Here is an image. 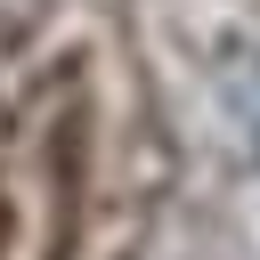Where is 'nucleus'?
Here are the masks:
<instances>
[{
    "instance_id": "nucleus-1",
    "label": "nucleus",
    "mask_w": 260,
    "mask_h": 260,
    "mask_svg": "<svg viewBox=\"0 0 260 260\" xmlns=\"http://www.w3.org/2000/svg\"><path fill=\"white\" fill-rule=\"evenodd\" d=\"M219 106H228V122L252 138V154H260V49H244V57L219 65Z\"/></svg>"
}]
</instances>
